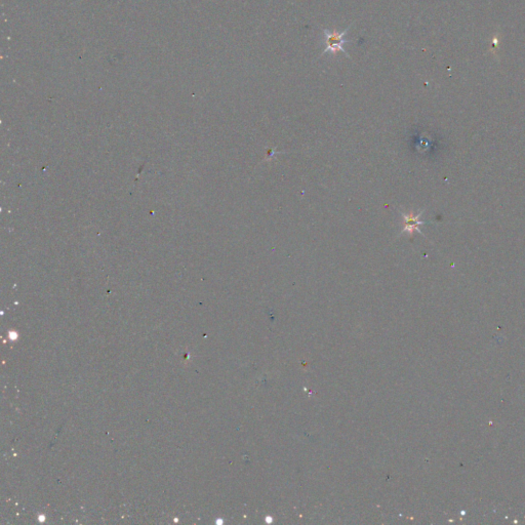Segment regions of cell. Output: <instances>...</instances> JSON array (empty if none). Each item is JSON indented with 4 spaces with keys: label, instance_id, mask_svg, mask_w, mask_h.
<instances>
[{
    "label": "cell",
    "instance_id": "1",
    "mask_svg": "<svg viewBox=\"0 0 525 525\" xmlns=\"http://www.w3.org/2000/svg\"><path fill=\"white\" fill-rule=\"evenodd\" d=\"M349 29H350V27L346 28L343 32H338L336 29H333L332 31H330L328 29H323V37H324V42H325V49L323 50V53H322L321 56H323L324 54H327V53H330L333 56H337L338 53L342 52L346 56L350 58L349 54L346 52L345 49H344V44L348 42V40H346L344 37H345L346 33L349 31Z\"/></svg>",
    "mask_w": 525,
    "mask_h": 525
},
{
    "label": "cell",
    "instance_id": "2",
    "mask_svg": "<svg viewBox=\"0 0 525 525\" xmlns=\"http://www.w3.org/2000/svg\"><path fill=\"white\" fill-rule=\"evenodd\" d=\"M404 232H408L410 235L414 232V231H420L419 227L423 224H425V222L423 221H420V217H421V213L416 214V216H414V214L412 213H409V214H404Z\"/></svg>",
    "mask_w": 525,
    "mask_h": 525
}]
</instances>
